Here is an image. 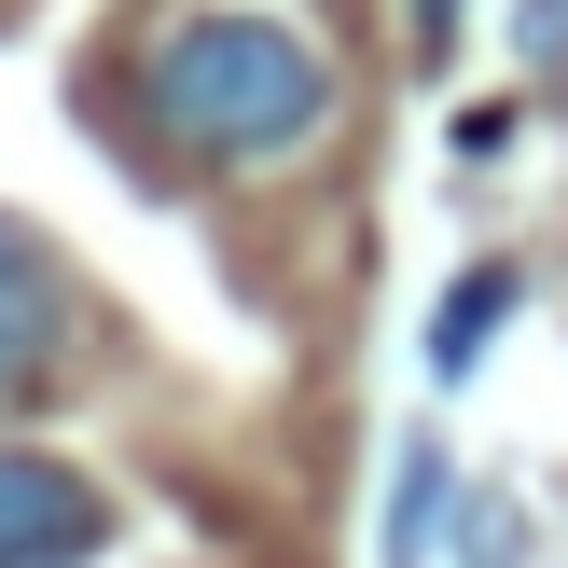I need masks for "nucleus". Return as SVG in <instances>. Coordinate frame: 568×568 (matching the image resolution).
Instances as JSON below:
<instances>
[{
	"label": "nucleus",
	"instance_id": "nucleus-4",
	"mask_svg": "<svg viewBox=\"0 0 568 568\" xmlns=\"http://www.w3.org/2000/svg\"><path fill=\"white\" fill-rule=\"evenodd\" d=\"M430 514H444V458L416 444V458H403V514H388V568H416V555H430Z\"/></svg>",
	"mask_w": 568,
	"mask_h": 568
},
{
	"label": "nucleus",
	"instance_id": "nucleus-2",
	"mask_svg": "<svg viewBox=\"0 0 568 568\" xmlns=\"http://www.w3.org/2000/svg\"><path fill=\"white\" fill-rule=\"evenodd\" d=\"M98 541H111V514H98V486H83V471L0 458V568H83Z\"/></svg>",
	"mask_w": 568,
	"mask_h": 568
},
{
	"label": "nucleus",
	"instance_id": "nucleus-5",
	"mask_svg": "<svg viewBox=\"0 0 568 568\" xmlns=\"http://www.w3.org/2000/svg\"><path fill=\"white\" fill-rule=\"evenodd\" d=\"M499 305H514V277H471V292L444 305V333H430V361H444V375H458V361H471V347L499 333Z\"/></svg>",
	"mask_w": 568,
	"mask_h": 568
},
{
	"label": "nucleus",
	"instance_id": "nucleus-3",
	"mask_svg": "<svg viewBox=\"0 0 568 568\" xmlns=\"http://www.w3.org/2000/svg\"><path fill=\"white\" fill-rule=\"evenodd\" d=\"M42 347H55V264L14 236V222H0V388H14Z\"/></svg>",
	"mask_w": 568,
	"mask_h": 568
},
{
	"label": "nucleus",
	"instance_id": "nucleus-1",
	"mask_svg": "<svg viewBox=\"0 0 568 568\" xmlns=\"http://www.w3.org/2000/svg\"><path fill=\"white\" fill-rule=\"evenodd\" d=\"M139 98H153V125L194 139V153H292L333 111V55L305 42L292 14H194V28L153 42Z\"/></svg>",
	"mask_w": 568,
	"mask_h": 568
}]
</instances>
